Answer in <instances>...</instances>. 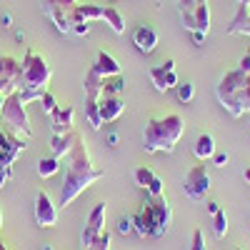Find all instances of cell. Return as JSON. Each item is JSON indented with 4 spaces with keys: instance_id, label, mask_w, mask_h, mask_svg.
Returning <instances> with one entry per match:
<instances>
[{
    "instance_id": "1",
    "label": "cell",
    "mask_w": 250,
    "mask_h": 250,
    "mask_svg": "<svg viewBox=\"0 0 250 250\" xmlns=\"http://www.w3.org/2000/svg\"><path fill=\"white\" fill-rule=\"evenodd\" d=\"M103 175L100 168L93 165V158H90V150L83 135H78L73 150L65 155V178H62V188H60V200L58 205L68 208L83 190H88L93 183H98Z\"/></svg>"
},
{
    "instance_id": "2",
    "label": "cell",
    "mask_w": 250,
    "mask_h": 250,
    "mask_svg": "<svg viewBox=\"0 0 250 250\" xmlns=\"http://www.w3.org/2000/svg\"><path fill=\"white\" fill-rule=\"evenodd\" d=\"M50 75H53L50 62L43 55H38L33 48H28L25 58L20 60V78H18V95L23 100V105L40 100L48 93Z\"/></svg>"
},
{
    "instance_id": "3",
    "label": "cell",
    "mask_w": 250,
    "mask_h": 250,
    "mask_svg": "<svg viewBox=\"0 0 250 250\" xmlns=\"http://www.w3.org/2000/svg\"><path fill=\"white\" fill-rule=\"evenodd\" d=\"M173 223V208L168 198L163 195H145V203L133 215V230L140 238H163L170 230Z\"/></svg>"
},
{
    "instance_id": "4",
    "label": "cell",
    "mask_w": 250,
    "mask_h": 250,
    "mask_svg": "<svg viewBox=\"0 0 250 250\" xmlns=\"http://www.w3.org/2000/svg\"><path fill=\"white\" fill-rule=\"evenodd\" d=\"M215 98L233 118L250 113V70H228L215 85Z\"/></svg>"
},
{
    "instance_id": "5",
    "label": "cell",
    "mask_w": 250,
    "mask_h": 250,
    "mask_svg": "<svg viewBox=\"0 0 250 250\" xmlns=\"http://www.w3.org/2000/svg\"><path fill=\"white\" fill-rule=\"evenodd\" d=\"M185 120L178 113H168L163 118H150L143 133V148L145 153H173L178 140L183 138Z\"/></svg>"
},
{
    "instance_id": "6",
    "label": "cell",
    "mask_w": 250,
    "mask_h": 250,
    "mask_svg": "<svg viewBox=\"0 0 250 250\" xmlns=\"http://www.w3.org/2000/svg\"><path fill=\"white\" fill-rule=\"evenodd\" d=\"M0 128L10 130L18 138H30L33 128H30V118H28V108L23 105L18 90L10 93L3 100V110H0Z\"/></svg>"
},
{
    "instance_id": "7",
    "label": "cell",
    "mask_w": 250,
    "mask_h": 250,
    "mask_svg": "<svg viewBox=\"0 0 250 250\" xmlns=\"http://www.w3.org/2000/svg\"><path fill=\"white\" fill-rule=\"evenodd\" d=\"M25 148V138H18L10 130L0 128V188H5V183L13 178V163Z\"/></svg>"
},
{
    "instance_id": "8",
    "label": "cell",
    "mask_w": 250,
    "mask_h": 250,
    "mask_svg": "<svg viewBox=\"0 0 250 250\" xmlns=\"http://www.w3.org/2000/svg\"><path fill=\"white\" fill-rule=\"evenodd\" d=\"M78 0H43V13L60 33H73V13Z\"/></svg>"
},
{
    "instance_id": "9",
    "label": "cell",
    "mask_w": 250,
    "mask_h": 250,
    "mask_svg": "<svg viewBox=\"0 0 250 250\" xmlns=\"http://www.w3.org/2000/svg\"><path fill=\"white\" fill-rule=\"evenodd\" d=\"M105 215H108V203L103 200V203H98L93 210H90L88 223H85V228H83V235H80L83 250H88L103 233H105Z\"/></svg>"
},
{
    "instance_id": "10",
    "label": "cell",
    "mask_w": 250,
    "mask_h": 250,
    "mask_svg": "<svg viewBox=\"0 0 250 250\" xmlns=\"http://www.w3.org/2000/svg\"><path fill=\"white\" fill-rule=\"evenodd\" d=\"M183 188H185V195L190 200H203L205 198V193L210 190V173H208L205 163L193 165V168L185 173Z\"/></svg>"
},
{
    "instance_id": "11",
    "label": "cell",
    "mask_w": 250,
    "mask_h": 250,
    "mask_svg": "<svg viewBox=\"0 0 250 250\" xmlns=\"http://www.w3.org/2000/svg\"><path fill=\"white\" fill-rule=\"evenodd\" d=\"M18 78H20V60L13 55H0V110H3V100L18 90Z\"/></svg>"
},
{
    "instance_id": "12",
    "label": "cell",
    "mask_w": 250,
    "mask_h": 250,
    "mask_svg": "<svg viewBox=\"0 0 250 250\" xmlns=\"http://www.w3.org/2000/svg\"><path fill=\"white\" fill-rule=\"evenodd\" d=\"M148 75H150V80H153L155 90H160V93L178 88V83H180V80H178V73H175V60H165L163 65H153V68L148 70Z\"/></svg>"
},
{
    "instance_id": "13",
    "label": "cell",
    "mask_w": 250,
    "mask_h": 250,
    "mask_svg": "<svg viewBox=\"0 0 250 250\" xmlns=\"http://www.w3.org/2000/svg\"><path fill=\"white\" fill-rule=\"evenodd\" d=\"M35 223L40 228H53L58 223V208L45 190H40L35 195Z\"/></svg>"
},
{
    "instance_id": "14",
    "label": "cell",
    "mask_w": 250,
    "mask_h": 250,
    "mask_svg": "<svg viewBox=\"0 0 250 250\" xmlns=\"http://www.w3.org/2000/svg\"><path fill=\"white\" fill-rule=\"evenodd\" d=\"M98 110H100V123H113L123 115L125 100H123V95H100Z\"/></svg>"
},
{
    "instance_id": "15",
    "label": "cell",
    "mask_w": 250,
    "mask_h": 250,
    "mask_svg": "<svg viewBox=\"0 0 250 250\" xmlns=\"http://www.w3.org/2000/svg\"><path fill=\"white\" fill-rule=\"evenodd\" d=\"M73 105H58L50 113V123H53V135H65L73 130Z\"/></svg>"
},
{
    "instance_id": "16",
    "label": "cell",
    "mask_w": 250,
    "mask_h": 250,
    "mask_svg": "<svg viewBox=\"0 0 250 250\" xmlns=\"http://www.w3.org/2000/svg\"><path fill=\"white\" fill-rule=\"evenodd\" d=\"M135 183H138V188L145 190V195H163L165 193L163 190V180L148 168H138L135 170Z\"/></svg>"
},
{
    "instance_id": "17",
    "label": "cell",
    "mask_w": 250,
    "mask_h": 250,
    "mask_svg": "<svg viewBox=\"0 0 250 250\" xmlns=\"http://www.w3.org/2000/svg\"><path fill=\"white\" fill-rule=\"evenodd\" d=\"M133 43H135V48H138L140 53L150 55V53L155 50V45H158V33H155L150 25H138L135 33H133Z\"/></svg>"
},
{
    "instance_id": "18",
    "label": "cell",
    "mask_w": 250,
    "mask_h": 250,
    "mask_svg": "<svg viewBox=\"0 0 250 250\" xmlns=\"http://www.w3.org/2000/svg\"><path fill=\"white\" fill-rule=\"evenodd\" d=\"M225 33L228 35H250V8L248 5H238V13L228 23Z\"/></svg>"
},
{
    "instance_id": "19",
    "label": "cell",
    "mask_w": 250,
    "mask_h": 250,
    "mask_svg": "<svg viewBox=\"0 0 250 250\" xmlns=\"http://www.w3.org/2000/svg\"><path fill=\"white\" fill-rule=\"evenodd\" d=\"M98 75H103V78H110V75H120V62L110 55V53H105V50H100L98 55H95V62L90 65Z\"/></svg>"
},
{
    "instance_id": "20",
    "label": "cell",
    "mask_w": 250,
    "mask_h": 250,
    "mask_svg": "<svg viewBox=\"0 0 250 250\" xmlns=\"http://www.w3.org/2000/svg\"><path fill=\"white\" fill-rule=\"evenodd\" d=\"M78 130L73 128L70 133H65V135H53V140H50V148H53V155L58 158V160H62L70 150H73V145H75V140H78Z\"/></svg>"
},
{
    "instance_id": "21",
    "label": "cell",
    "mask_w": 250,
    "mask_h": 250,
    "mask_svg": "<svg viewBox=\"0 0 250 250\" xmlns=\"http://www.w3.org/2000/svg\"><path fill=\"white\" fill-rule=\"evenodd\" d=\"M93 20H103V5H75L73 13V25L75 23H93Z\"/></svg>"
},
{
    "instance_id": "22",
    "label": "cell",
    "mask_w": 250,
    "mask_h": 250,
    "mask_svg": "<svg viewBox=\"0 0 250 250\" xmlns=\"http://www.w3.org/2000/svg\"><path fill=\"white\" fill-rule=\"evenodd\" d=\"M193 153L198 160H208V158H213L215 155V140L210 133H200L195 145H193Z\"/></svg>"
},
{
    "instance_id": "23",
    "label": "cell",
    "mask_w": 250,
    "mask_h": 250,
    "mask_svg": "<svg viewBox=\"0 0 250 250\" xmlns=\"http://www.w3.org/2000/svg\"><path fill=\"white\" fill-rule=\"evenodd\" d=\"M103 20L110 25V30L115 33V35H123L125 33V18L118 13V8H113V5H103Z\"/></svg>"
},
{
    "instance_id": "24",
    "label": "cell",
    "mask_w": 250,
    "mask_h": 250,
    "mask_svg": "<svg viewBox=\"0 0 250 250\" xmlns=\"http://www.w3.org/2000/svg\"><path fill=\"white\" fill-rule=\"evenodd\" d=\"M125 85H128V80H125V75H110L103 80V95H123L125 93Z\"/></svg>"
},
{
    "instance_id": "25",
    "label": "cell",
    "mask_w": 250,
    "mask_h": 250,
    "mask_svg": "<svg viewBox=\"0 0 250 250\" xmlns=\"http://www.w3.org/2000/svg\"><path fill=\"white\" fill-rule=\"evenodd\" d=\"M58 170H60V160H58L55 155L38 160V175H40V178H53Z\"/></svg>"
},
{
    "instance_id": "26",
    "label": "cell",
    "mask_w": 250,
    "mask_h": 250,
    "mask_svg": "<svg viewBox=\"0 0 250 250\" xmlns=\"http://www.w3.org/2000/svg\"><path fill=\"white\" fill-rule=\"evenodd\" d=\"M213 233H215V238H225V233H228V215H225V210H218L213 215Z\"/></svg>"
},
{
    "instance_id": "27",
    "label": "cell",
    "mask_w": 250,
    "mask_h": 250,
    "mask_svg": "<svg viewBox=\"0 0 250 250\" xmlns=\"http://www.w3.org/2000/svg\"><path fill=\"white\" fill-rule=\"evenodd\" d=\"M175 93H178V100L180 103H190L193 95H195V88H193V83H178Z\"/></svg>"
},
{
    "instance_id": "28",
    "label": "cell",
    "mask_w": 250,
    "mask_h": 250,
    "mask_svg": "<svg viewBox=\"0 0 250 250\" xmlns=\"http://www.w3.org/2000/svg\"><path fill=\"white\" fill-rule=\"evenodd\" d=\"M110 243H113V233L110 230H105V233H103L88 250H110Z\"/></svg>"
},
{
    "instance_id": "29",
    "label": "cell",
    "mask_w": 250,
    "mask_h": 250,
    "mask_svg": "<svg viewBox=\"0 0 250 250\" xmlns=\"http://www.w3.org/2000/svg\"><path fill=\"white\" fill-rule=\"evenodd\" d=\"M40 105H43V110H45V113L50 115V113H53V110L58 108V100H55V95H53V93L48 90V93H45L43 98H40Z\"/></svg>"
},
{
    "instance_id": "30",
    "label": "cell",
    "mask_w": 250,
    "mask_h": 250,
    "mask_svg": "<svg viewBox=\"0 0 250 250\" xmlns=\"http://www.w3.org/2000/svg\"><path fill=\"white\" fill-rule=\"evenodd\" d=\"M190 250H208V245H205V235H203V230H200V228H198V230L193 233Z\"/></svg>"
},
{
    "instance_id": "31",
    "label": "cell",
    "mask_w": 250,
    "mask_h": 250,
    "mask_svg": "<svg viewBox=\"0 0 250 250\" xmlns=\"http://www.w3.org/2000/svg\"><path fill=\"white\" fill-rule=\"evenodd\" d=\"M118 230H120L123 235L133 233V218H120V223H118Z\"/></svg>"
},
{
    "instance_id": "32",
    "label": "cell",
    "mask_w": 250,
    "mask_h": 250,
    "mask_svg": "<svg viewBox=\"0 0 250 250\" xmlns=\"http://www.w3.org/2000/svg\"><path fill=\"white\" fill-rule=\"evenodd\" d=\"M228 160H230V153H215V155H213V163L218 165V168H225Z\"/></svg>"
},
{
    "instance_id": "33",
    "label": "cell",
    "mask_w": 250,
    "mask_h": 250,
    "mask_svg": "<svg viewBox=\"0 0 250 250\" xmlns=\"http://www.w3.org/2000/svg\"><path fill=\"white\" fill-rule=\"evenodd\" d=\"M73 33H78V35H88V33H90V23H75V25H73Z\"/></svg>"
},
{
    "instance_id": "34",
    "label": "cell",
    "mask_w": 250,
    "mask_h": 250,
    "mask_svg": "<svg viewBox=\"0 0 250 250\" xmlns=\"http://www.w3.org/2000/svg\"><path fill=\"white\" fill-rule=\"evenodd\" d=\"M220 210V203H215V200H210V203H208V213H210V215H215Z\"/></svg>"
},
{
    "instance_id": "35",
    "label": "cell",
    "mask_w": 250,
    "mask_h": 250,
    "mask_svg": "<svg viewBox=\"0 0 250 250\" xmlns=\"http://www.w3.org/2000/svg\"><path fill=\"white\" fill-rule=\"evenodd\" d=\"M108 140H110V145H118V133H115V130H110Z\"/></svg>"
},
{
    "instance_id": "36",
    "label": "cell",
    "mask_w": 250,
    "mask_h": 250,
    "mask_svg": "<svg viewBox=\"0 0 250 250\" xmlns=\"http://www.w3.org/2000/svg\"><path fill=\"white\" fill-rule=\"evenodd\" d=\"M238 5H248L250 8V0H238Z\"/></svg>"
},
{
    "instance_id": "37",
    "label": "cell",
    "mask_w": 250,
    "mask_h": 250,
    "mask_svg": "<svg viewBox=\"0 0 250 250\" xmlns=\"http://www.w3.org/2000/svg\"><path fill=\"white\" fill-rule=\"evenodd\" d=\"M245 180L250 183V168H245Z\"/></svg>"
},
{
    "instance_id": "38",
    "label": "cell",
    "mask_w": 250,
    "mask_h": 250,
    "mask_svg": "<svg viewBox=\"0 0 250 250\" xmlns=\"http://www.w3.org/2000/svg\"><path fill=\"white\" fill-rule=\"evenodd\" d=\"M0 250H10V248H5V243H0Z\"/></svg>"
},
{
    "instance_id": "39",
    "label": "cell",
    "mask_w": 250,
    "mask_h": 250,
    "mask_svg": "<svg viewBox=\"0 0 250 250\" xmlns=\"http://www.w3.org/2000/svg\"><path fill=\"white\" fill-rule=\"evenodd\" d=\"M40 250H53V248H50V245H43V248H40Z\"/></svg>"
},
{
    "instance_id": "40",
    "label": "cell",
    "mask_w": 250,
    "mask_h": 250,
    "mask_svg": "<svg viewBox=\"0 0 250 250\" xmlns=\"http://www.w3.org/2000/svg\"><path fill=\"white\" fill-rule=\"evenodd\" d=\"M0 228H3V213H0Z\"/></svg>"
},
{
    "instance_id": "41",
    "label": "cell",
    "mask_w": 250,
    "mask_h": 250,
    "mask_svg": "<svg viewBox=\"0 0 250 250\" xmlns=\"http://www.w3.org/2000/svg\"><path fill=\"white\" fill-rule=\"evenodd\" d=\"M235 250H243V248H235Z\"/></svg>"
}]
</instances>
